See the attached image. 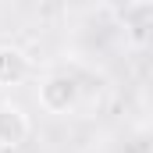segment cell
Wrapping results in <instances>:
<instances>
[{"label":"cell","mask_w":153,"mask_h":153,"mask_svg":"<svg viewBox=\"0 0 153 153\" xmlns=\"http://www.w3.org/2000/svg\"><path fill=\"white\" fill-rule=\"evenodd\" d=\"M0 153H22V146H0Z\"/></svg>","instance_id":"cell-4"},{"label":"cell","mask_w":153,"mask_h":153,"mask_svg":"<svg viewBox=\"0 0 153 153\" xmlns=\"http://www.w3.org/2000/svg\"><path fill=\"white\" fill-rule=\"evenodd\" d=\"M128 4H135V7H150L153 0H128Z\"/></svg>","instance_id":"cell-5"},{"label":"cell","mask_w":153,"mask_h":153,"mask_svg":"<svg viewBox=\"0 0 153 153\" xmlns=\"http://www.w3.org/2000/svg\"><path fill=\"white\" fill-rule=\"evenodd\" d=\"M29 132H32V121L25 114V107L14 100H4L0 103V146H22Z\"/></svg>","instance_id":"cell-2"},{"label":"cell","mask_w":153,"mask_h":153,"mask_svg":"<svg viewBox=\"0 0 153 153\" xmlns=\"http://www.w3.org/2000/svg\"><path fill=\"white\" fill-rule=\"evenodd\" d=\"M32 75V61L25 57V50L18 46H0V85L11 89V85H22Z\"/></svg>","instance_id":"cell-3"},{"label":"cell","mask_w":153,"mask_h":153,"mask_svg":"<svg viewBox=\"0 0 153 153\" xmlns=\"http://www.w3.org/2000/svg\"><path fill=\"white\" fill-rule=\"evenodd\" d=\"M36 100L46 114H71L78 103V82L71 75H46L36 89Z\"/></svg>","instance_id":"cell-1"}]
</instances>
